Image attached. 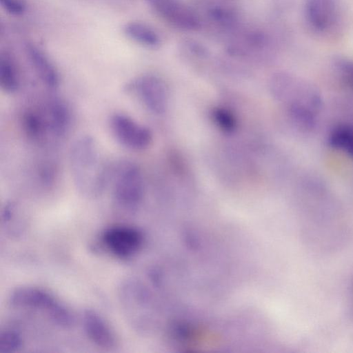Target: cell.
I'll use <instances>...</instances> for the list:
<instances>
[{"instance_id":"obj_9","label":"cell","mask_w":353,"mask_h":353,"mask_svg":"<svg viewBox=\"0 0 353 353\" xmlns=\"http://www.w3.org/2000/svg\"><path fill=\"white\" fill-rule=\"evenodd\" d=\"M83 332L90 341L103 349H112L117 342L114 332L108 323L96 310L87 308L82 311Z\"/></svg>"},{"instance_id":"obj_7","label":"cell","mask_w":353,"mask_h":353,"mask_svg":"<svg viewBox=\"0 0 353 353\" xmlns=\"http://www.w3.org/2000/svg\"><path fill=\"white\" fill-rule=\"evenodd\" d=\"M109 126L114 139L128 149L144 150L152 142L150 130L125 114H112L109 119Z\"/></svg>"},{"instance_id":"obj_12","label":"cell","mask_w":353,"mask_h":353,"mask_svg":"<svg viewBox=\"0 0 353 353\" xmlns=\"http://www.w3.org/2000/svg\"><path fill=\"white\" fill-rule=\"evenodd\" d=\"M48 134L55 137L63 136L68 130L71 114L68 105L60 99L50 100L41 111Z\"/></svg>"},{"instance_id":"obj_4","label":"cell","mask_w":353,"mask_h":353,"mask_svg":"<svg viewBox=\"0 0 353 353\" xmlns=\"http://www.w3.org/2000/svg\"><path fill=\"white\" fill-rule=\"evenodd\" d=\"M303 15L312 32L321 36L332 35L341 24V0H305Z\"/></svg>"},{"instance_id":"obj_8","label":"cell","mask_w":353,"mask_h":353,"mask_svg":"<svg viewBox=\"0 0 353 353\" xmlns=\"http://www.w3.org/2000/svg\"><path fill=\"white\" fill-rule=\"evenodd\" d=\"M149 6L170 26L185 31L199 29L201 19L181 0H145Z\"/></svg>"},{"instance_id":"obj_21","label":"cell","mask_w":353,"mask_h":353,"mask_svg":"<svg viewBox=\"0 0 353 353\" xmlns=\"http://www.w3.org/2000/svg\"><path fill=\"white\" fill-rule=\"evenodd\" d=\"M0 5L4 11L14 17L23 15L28 7L26 0H0Z\"/></svg>"},{"instance_id":"obj_1","label":"cell","mask_w":353,"mask_h":353,"mask_svg":"<svg viewBox=\"0 0 353 353\" xmlns=\"http://www.w3.org/2000/svg\"><path fill=\"white\" fill-rule=\"evenodd\" d=\"M69 162L79 193L89 199L99 196L108 185L110 167L105 163L94 139L90 135L77 139L70 148Z\"/></svg>"},{"instance_id":"obj_17","label":"cell","mask_w":353,"mask_h":353,"mask_svg":"<svg viewBox=\"0 0 353 353\" xmlns=\"http://www.w3.org/2000/svg\"><path fill=\"white\" fill-rule=\"evenodd\" d=\"M328 145L353 159V125L341 123L334 127L327 137Z\"/></svg>"},{"instance_id":"obj_3","label":"cell","mask_w":353,"mask_h":353,"mask_svg":"<svg viewBox=\"0 0 353 353\" xmlns=\"http://www.w3.org/2000/svg\"><path fill=\"white\" fill-rule=\"evenodd\" d=\"M108 183H112V198L120 209L128 212L137 208L143 196V179L140 168L129 161L110 168Z\"/></svg>"},{"instance_id":"obj_14","label":"cell","mask_w":353,"mask_h":353,"mask_svg":"<svg viewBox=\"0 0 353 353\" xmlns=\"http://www.w3.org/2000/svg\"><path fill=\"white\" fill-rule=\"evenodd\" d=\"M0 86L8 94L14 93L20 86L19 72L14 57L8 50L0 52Z\"/></svg>"},{"instance_id":"obj_6","label":"cell","mask_w":353,"mask_h":353,"mask_svg":"<svg viewBox=\"0 0 353 353\" xmlns=\"http://www.w3.org/2000/svg\"><path fill=\"white\" fill-rule=\"evenodd\" d=\"M100 241L106 251L120 259H128L137 253L143 243L141 232L134 227L117 225L101 234Z\"/></svg>"},{"instance_id":"obj_15","label":"cell","mask_w":353,"mask_h":353,"mask_svg":"<svg viewBox=\"0 0 353 353\" xmlns=\"http://www.w3.org/2000/svg\"><path fill=\"white\" fill-rule=\"evenodd\" d=\"M207 16L214 26L224 30H234L239 23V16L235 9L223 3L211 6L207 10Z\"/></svg>"},{"instance_id":"obj_19","label":"cell","mask_w":353,"mask_h":353,"mask_svg":"<svg viewBox=\"0 0 353 353\" xmlns=\"http://www.w3.org/2000/svg\"><path fill=\"white\" fill-rule=\"evenodd\" d=\"M212 117L219 127L224 131L232 132L236 128V121L233 114L226 109H214Z\"/></svg>"},{"instance_id":"obj_20","label":"cell","mask_w":353,"mask_h":353,"mask_svg":"<svg viewBox=\"0 0 353 353\" xmlns=\"http://www.w3.org/2000/svg\"><path fill=\"white\" fill-rule=\"evenodd\" d=\"M335 65L342 74L345 84L353 90V59L338 58L335 61Z\"/></svg>"},{"instance_id":"obj_18","label":"cell","mask_w":353,"mask_h":353,"mask_svg":"<svg viewBox=\"0 0 353 353\" xmlns=\"http://www.w3.org/2000/svg\"><path fill=\"white\" fill-rule=\"evenodd\" d=\"M23 339L17 330L7 328L0 332V353H14L23 346Z\"/></svg>"},{"instance_id":"obj_16","label":"cell","mask_w":353,"mask_h":353,"mask_svg":"<svg viewBox=\"0 0 353 353\" xmlns=\"http://www.w3.org/2000/svg\"><path fill=\"white\" fill-rule=\"evenodd\" d=\"M21 123L25 134L32 141H43L48 135L42 112L26 111L22 116Z\"/></svg>"},{"instance_id":"obj_5","label":"cell","mask_w":353,"mask_h":353,"mask_svg":"<svg viewBox=\"0 0 353 353\" xmlns=\"http://www.w3.org/2000/svg\"><path fill=\"white\" fill-rule=\"evenodd\" d=\"M128 94L135 95L152 112L163 113L168 105V90L160 77L146 74L134 78L124 86Z\"/></svg>"},{"instance_id":"obj_2","label":"cell","mask_w":353,"mask_h":353,"mask_svg":"<svg viewBox=\"0 0 353 353\" xmlns=\"http://www.w3.org/2000/svg\"><path fill=\"white\" fill-rule=\"evenodd\" d=\"M274 97L288 109L300 108L316 114L323 108L319 90L307 80L286 72L276 74L271 80Z\"/></svg>"},{"instance_id":"obj_10","label":"cell","mask_w":353,"mask_h":353,"mask_svg":"<svg viewBox=\"0 0 353 353\" xmlns=\"http://www.w3.org/2000/svg\"><path fill=\"white\" fill-rule=\"evenodd\" d=\"M24 49L30 64L41 81L49 88H57L60 82L59 73L48 53L34 42H27Z\"/></svg>"},{"instance_id":"obj_11","label":"cell","mask_w":353,"mask_h":353,"mask_svg":"<svg viewBox=\"0 0 353 353\" xmlns=\"http://www.w3.org/2000/svg\"><path fill=\"white\" fill-rule=\"evenodd\" d=\"M58 301L46 290L36 287L21 286L10 294L9 303L17 308L41 310L47 314Z\"/></svg>"},{"instance_id":"obj_13","label":"cell","mask_w":353,"mask_h":353,"mask_svg":"<svg viewBox=\"0 0 353 353\" xmlns=\"http://www.w3.org/2000/svg\"><path fill=\"white\" fill-rule=\"evenodd\" d=\"M122 32L128 39L147 49H157L162 44V37L159 32L154 26L143 21H126L122 26Z\"/></svg>"}]
</instances>
